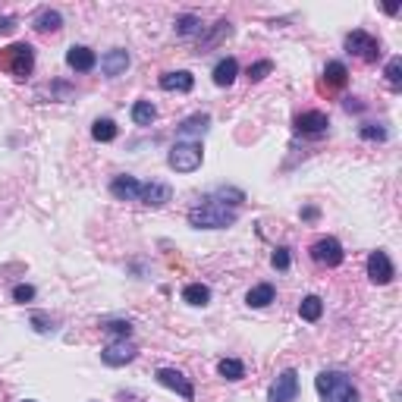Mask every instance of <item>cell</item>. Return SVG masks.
I'll return each mask as SVG.
<instances>
[{
    "mask_svg": "<svg viewBox=\"0 0 402 402\" xmlns=\"http://www.w3.org/2000/svg\"><path fill=\"white\" fill-rule=\"evenodd\" d=\"M236 208H226L220 201H204V204H195L189 211V224L195 230H226V226L236 224Z\"/></svg>",
    "mask_w": 402,
    "mask_h": 402,
    "instance_id": "6da1fadb",
    "label": "cell"
},
{
    "mask_svg": "<svg viewBox=\"0 0 402 402\" xmlns=\"http://www.w3.org/2000/svg\"><path fill=\"white\" fill-rule=\"evenodd\" d=\"M314 387L324 402H358V390L352 387L349 374L343 371H320L314 377Z\"/></svg>",
    "mask_w": 402,
    "mask_h": 402,
    "instance_id": "7a4b0ae2",
    "label": "cell"
},
{
    "mask_svg": "<svg viewBox=\"0 0 402 402\" xmlns=\"http://www.w3.org/2000/svg\"><path fill=\"white\" fill-rule=\"evenodd\" d=\"M0 69L3 73H10L13 79H25V75H32V69H35V51H32L29 45H10L0 51Z\"/></svg>",
    "mask_w": 402,
    "mask_h": 402,
    "instance_id": "3957f363",
    "label": "cell"
},
{
    "mask_svg": "<svg viewBox=\"0 0 402 402\" xmlns=\"http://www.w3.org/2000/svg\"><path fill=\"white\" fill-rule=\"evenodd\" d=\"M201 161H204V151H201L198 142H176L167 154V164L176 173H195L201 167Z\"/></svg>",
    "mask_w": 402,
    "mask_h": 402,
    "instance_id": "277c9868",
    "label": "cell"
},
{
    "mask_svg": "<svg viewBox=\"0 0 402 402\" xmlns=\"http://www.w3.org/2000/svg\"><path fill=\"white\" fill-rule=\"evenodd\" d=\"M346 47H349V54H355L358 60H365V63H374V60L380 57V41L374 35H368V32H362V29L346 35Z\"/></svg>",
    "mask_w": 402,
    "mask_h": 402,
    "instance_id": "5b68a950",
    "label": "cell"
},
{
    "mask_svg": "<svg viewBox=\"0 0 402 402\" xmlns=\"http://www.w3.org/2000/svg\"><path fill=\"white\" fill-rule=\"evenodd\" d=\"M154 380L161 383V387L173 390L176 396H182L186 402H192V399H195V387H192V380H189L182 371H176V368H157Z\"/></svg>",
    "mask_w": 402,
    "mask_h": 402,
    "instance_id": "8992f818",
    "label": "cell"
},
{
    "mask_svg": "<svg viewBox=\"0 0 402 402\" xmlns=\"http://www.w3.org/2000/svg\"><path fill=\"white\" fill-rule=\"evenodd\" d=\"M311 258L318 261V264H324V268H340L343 258H346V252H343V246H340V239L324 236V239H318V242L311 246Z\"/></svg>",
    "mask_w": 402,
    "mask_h": 402,
    "instance_id": "52a82bcc",
    "label": "cell"
},
{
    "mask_svg": "<svg viewBox=\"0 0 402 402\" xmlns=\"http://www.w3.org/2000/svg\"><path fill=\"white\" fill-rule=\"evenodd\" d=\"M393 276H396V268H393V261H390L387 252H371L368 255V280L377 286H387L393 283Z\"/></svg>",
    "mask_w": 402,
    "mask_h": 402,
    "instance_id": "ba28073f",
    "label": "cell"
},
{
    "mask_svg": "<svg viewBox=\"0 0 402 402\" xmlns=\"http://www.w3.org/2000/svg\"><path fill=\"white\" fill-rule=\"evenodd\" d=\"M135 355H139V349H135L129 340H113V343H107L104 349H101V362H104V365H110V368L129 365Z\"/></svg>",
    "mask_w": 402,
    "mask_h": 402,
    "instance_id": "9c48e42d",
    "label": "cell"
},
{
    "mask_svg": "<svg viewBox=\"0 0 402 402\" xmlns=\"http://www.w3.org/2000/svg\"><path fill=\"white\" fill-rule=\"evenodd\" d=\"M298 396V374L292 371V368H286L280 377L270 383V402H296Z\"/></svg>",
    "mask_w": 402,
    "mask_h": 402,
    "instance_id": "30bf717a",
    "label": "cell"
},
{
    "mask_svg": "<svg viewBox=\"0 0 402 402\" xmlns=\"http://www.w3.org/2000/svg\"><path fill=\"white\" fill-rule=\"evenodd\" d=\"M211 129V117L208 113H195V117H186L182 123L176 126L179 142H192V139H201V135Z\"/></svg>",
    "mask_w": 402,
    "mask_h": 402,
    "instance_id": "8fae6325",
    "label": "cell"
},
{
    "mask_svg": "<svg viewBox=\"0 0 402 402\" xmlns=\"http://www.w3.org/2000/svg\"><path fill=\"white\" fill-rule=\"evenodd\" d=\"M327 126H330V119H327V113H320V110H308V113H298L296 117L298 135H320V132H327Z\"/></svg>",
    "mask_w": 402,
    "mask_h": 402,
    "instance_id": "7c38bea8",
    "label": "cell"
},
{
    "mask_svg": "<svg viewBox=\"0 0 402 402\" xmlns=\"http://www.w3.org/2000/svg\"><path fill=\"white\" fill-rule=\"evenodd\" d=\"M67 67L75 69V73H88V69L97 67V57H95V51H91V47L73 45V47L67 51Z\"/></svg>",
    "mask_w": 402,
    "mask_h": 402,
    "instance_id": "4fadbf2b",
    "label": "cell"
},
{
    "mask_svg": "<svg viewBox=\"0 0 402 402\" xmlns=\"http://www.w3.org/2000/svg\"><path fill=\"white\" fill-rule=\"evenodd\" d=\"M129 69V54L123 51V47H113V51H107L104 57H101V73L107 75V79H117V75H123Z\"/></svg>",
    "mask_w": 402,
    "mask_h": 402,
    "instance_id": "5bb4252c",
    "label": "cell"
},
{
    "mask_svg": "<svg viewBox=\"0 0 402 402\" xmlns=\"http://www.w3.org/2000/svg\"><path fill=\"white\" fill-rule=\"evenodd\" d=\"M170 186H164V182H142V195H139V201L142 204H148V208H164L167 201H170Z\"/></svg>",
    "mask_w": 402,
    "mask_h": 402,
    "instance_id": "9a60e30c",
    "label": "cell"
},
{
    "mask_svg": "<svg viewBox=\"0 0 402 402\" xmlns=\"http://www.w3.org/2000/svg\"><path fill=\"white\" fill-rule=\"evenodd\" d=\"M110 192H113V198H119V201H139L142 182H139L135 176H117L110 182Z\"/></svg>",
    "mask_w": 402,
    "mask_h": 402,
    "instance_id": "2e32d148",
    "label": "cell"
},
{
    "mask_svg": "<svg viewBox=\"0 0 402 402\" xmlns=\"http://www.w3.org/2000/svg\"><path fill=\"white\" fill-rule=\"evenodd\" d=\"M161 88L164 91H179V95H186V91L195 88V75L186 73V69H176V73H164L161 75Z\"/></svg>",
    "mask_w": 402,
    "mask_h": 402,
    "instance_id": "e0dca14e",
    "label": "cell"
},
{
    "mask_svg": "<svg viewBox=\"0 0 402 402\" xmlns=\"http://www.w3.org/2000/svg\"><path fill=\"white\" fill-rule=\"evenodd\" d=\"M236 75H239V63H236V57H224V60H220V63L214 67V85L226 88V85L236 82Z\"/></svg>",
    "mask_w": 402,
    "mask_h": 402,
    "instance_id": "ac0fdd59",
    "label": "cell"
},
{
    "mask_svg": "<svg viewBox=\"0 0 402 402\" xmlns=\"http://www.w3.org/2000/svg\"><path fill=\"white\" fill-rule=\"evenodd\" d=\"M32 25H35L38 32H60V25H63V16L57 13V10H38L35 19H32Z\"/></svg>",
    "mask_w": 402,
    "mask_h": 402,
    "instance_id": "d6986e66",
    "label": "cell"
},
{
    "mask_svg": "<svg viewBox=\"0 0 402 402\" xmlns=\"http://www.w3.org/2000/svg\"><path fill=\"white\" fill-rule=\"evenodd\" d=\"M274 286L270 283H258V286H252V289H248V296H246V302L252 308H268L270 302H274Z\"/></svg>",
    "mask_w": 402,
    "mask_h": 402,
    "instance_id": "ffe728a7",
    "label": "cell"
},
{
    "mask_svg": "<svg viewBox=\"0 0 402 402\" xmlns=\"http://www.w3.org/2000/svg\"><path fill=\"white\" fill-rule=\"evenodd\" d=\"M346 79H349V69H346L340 60H330L327 67H324V82H327L330 88H343Z\"/></svg>",
    "mask_w": 402,
    "mask_h": 402,
    "instance_id": "44dd1931",
    "label": "cell"
},
{
    "mask_svg": "<svg viewBox=\"0 0 402 402\" xmlns=\"http://www.w3.org/2000/svg\"><path fill=\"white\" fill-rule=\"evenodd\" d=\"M182 302H189V305H195V308H204L211 302V289L204 283H189L186 289H182Z\"/></svg>",
    "mask_w": 402,
    "mask_h": 402,
    "instance_id": "7402d4cb",
    "label": "cell"
},
{
    "mask_svg": "<svg viewBox=\"0 0 402 402\" xmlns=\"http://www.w3.org/2000/svg\"><path fill=\"white\" fill-rule=\"evenodd\" d=\"M157 119V107L151 101H135L132 104V123L135 126H151Z\"/></svg>",
    "mask_w": 402,
    "mask_h": 402,
    "instance_id": "603a6c76",
    "label": "cell"
},
{
    "mask_svg": "<svg viewBox=\"0 0 402 402\" xmlns=\"http://www.w3.org/2000/svg\"><path fill=\"white\" fill-rule=\"evenodd\" d=\"M298 314H302V320L314 324V320H320V314H324V302H320L318 296H305L298 302Z\"/></svg>",
    "mask_w": 402,
    "mask_h": 402,
    "instance_id": "cb8c5ba5",
    "label": "cell"
},
{
    "mask_svg": "<svg viewBox=\"0 0 402 402\" xmlns=\"http://www.w3.org/2000/svg\"><path fill=\"white\" fill-rule=\"evenodd\" d=\"M201 32H204V25H201L198 16H192V13L176 16V35L192 38V35H201Z\"/></svg>",
    "mask_w": 402,
    "mask_h": 402,
    "instance_id": "d4e9b609",
    "label": "cell"
},
{
    "mask_svg": "<svg viewBox=\"0 0 402 402\" xmlns=\"http://www.w3.org/2000/svg\"><path fill=\"white\" fill-rule=\"evenodd\" d=\"M91 139L95 142H113L117 139V123L113 119H95V126H91Z\"/></svg>",
    "mask_w": 402,
    "mask_h": 402,
    "instance_id": "484cf974",
    "label": "cell"
},
{
    "mask_svg": "<svg viewBox=\"0 0 402 402\" xmlns=\"http://www.w3.org/2000/svg\"><path fill=\"white\" fill-rule=\"evenodd\" d=\"M217 371H220V377H226V380H242L246 377V365H242L239 358H224V362L217 365Z\"/></svg>",
    "mask_w": 402,
    "mask_h": 402,
    "instance_id": "4316f807",
    "label": "cell"
},
{
    "mask_svg": "<svg viewBox=\"0 0 402 402\" xmlns=\"http://www.w3.org/2000/svg\"><path fill=\"white\" fill-rule=\"evenodd\" d=\"M270 69H274V63H270V60H258V63H252V67H248V79H252V82H261Z\"/></svg>",
    "mask_w": 402,
    "mask_h": 402,
    "instance_id": "83f0119b",
    "label": "cell"
},
{
    "mask_svg": "<svg viewBox=\"0 0 402 402\" xmlns=\"http://www.w3.org/2000/svg\"><path fill=\"white\" fill-rule=\"evenodd\" d=\"M224 35H230V23H226V19H220V23L214 25V32H211L208 38H204V41H201V47H211V45H217V41H220V38Z\"/></svg>",
    "mask_w": 402,
    "mask_h": 402,
    "instance_id": "f1b7e54d",
    "label": "cell"
},
{
    "mask_svg": "<svg viewBox=\"0 0 402 402\" xmlns=\"http://www.w3.org/2000/svg\"><path fill=\"white\" fill-rule=\"evenodd\" d=\"M107 333H117L119 340H129V333H132V324L129 320H110V324H104Z\"/></svg>",
    "mask_w": 402,
    "mask_h": 402,
    "instance_id": "f546056e",
    "label": "cell"
},
{
    "mask_svg": "<svg viewBox=\"0 0 402 402\" xmlns=\"http://www.w3.org/2000/svg\"><path fill=\"white\" fill-rule=\"evenodd\" d=\"M362 139H368V142H383V139H387V129L374 126V123H365V126H362Z\"/></svg>",
    "mask_w": 402,
    "mask_h": 402,
    "instance_id": "4dcf8cb0",
    "label": "cell"
},
{
    "mask_svg": "<svg viewBox=\"0 0 402 402\" xmlns=\"http://www.w3.org/2000/svg\"><path fill=\"white\" fill-rule=\"evenodd\" d=\"M35 298V286H29V283H19V286H13V302H19V305H25V302H32Z\"/></svg>",
    "mask_w": 402,
    "mask_h": 402,
    "instance_id": "1f68e13d",
    "label": "cell"
},
{
    "mask_svg": "<svg viewBox=\"0 0 402 402\" xmlns=\"http://www.w3.org/2000/svg\"><path fill=\"white\" fill-rule=\"evenodd\" d=\"M399 69H402V60H399V57H393V60L387 63V79H390V85H393V88H399V82H402Z\"/></svg>",
    "mask_w": 402,
    "mask_h": 402,
    "instance_id": "d6a6232c",
    "label": "cell"
},
{
    "mask_svg": "<svg viewBox=\"0 0 402 402\" xmlns=\"http://www.w3.org/2000/svg\"><path fill=\"white\" fill-rule=\"evenodd\" d=\"M270 264H274L276 270H289V248H276V252L270 255Z\"/></svg>",
    "mask_w": 402,
    "mask_h": 402,
    "instance_id": "836d02e7",
    "label": "cell"
},
{
    "mask_svg": "<svg viewBox=\"0 0 402 402\" xmlns=\"http://www.w3.org/2000/svg\"><path fill=\"white\" fill-rule=\"evenodd\" d=\"M32 324H35L38 333H51V330H54V324L45 318V314H32Z\"/></svg>",
    "mask_w": 402,
    "mask_h": 402,
    "instance_id": "e575fe53",
    "label": "cell"
},
{
    "mask_svg": "<svg viewBox=\"0 0 402 402\" xmlns=\"http://www.w3.org/2000/svg\"><path fill=\"white\" fill-rule=\"evenodd\" d=\"M13 32H16L13 16H0V35H13Z\"/></svg>",
    "mask_w": 402,
    "mask_h": 402,
    "instance_id": "d590c367",
    "label": "cell"
},
{
    "mask_svg": "<svg viewBox=\"0 0 402 402\" xmlns=\"http://www.w3.org/2000/svg\"><path fill=\"white\" fill-rule=\"evenodd\" d=\"M302 217H305V220H314V217H318V208H305L302 211Z\"/></svg>",
    "mask_w": 402,
    "mask_h": 402,
    "instance_id": "8d00e7d4",
    "label": "cell"
},
{
    "mask_svg": "<svg viewBox=\"0 0 402 402\" xmlns=\"http://www.w3.org/2000/svg\"><path fill=\"white\" fill-rule=\"evenodd\" d=\"M25 402H35V399H25Z\"/></svg>",
    "mask_w": 402,
    "mask_h": 402,
    "instance_id": "74e56055",
    "label": "cell"
}]
</instances>
